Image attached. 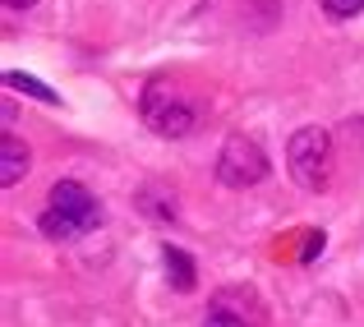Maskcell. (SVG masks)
Segmentation results:
<instances>
[{
    "mask_svg": "<svg viewBox=\"0 0 364 327\" xmlns=\"http://www.w3.org/2000/svg\"><path fill=\"white\" fill-rule=\"evenodd\" d=\"M102 221V203L79 180H55L46 189V213L37 217V230L46 240H79Z\"/></svg>",
    "mask_w": 364,
    "mask_h": 327,
    "instance_id": "cell-1",
    "label": "cell"
},
{
    "mask_svg": "<svg viewBox=\"0 0 364 327\" xmlns=\"http://www.w3.org/2000/svg\"><path fill=\"white\" fill-rule=\"evenodd\" d=\"M139 111H143V124H148L157 139H189V134L198 129V107L166 79H152L148 88H143Z\"/></svg>",
    "mask_w": 364,
    "mask_h": 327,
    "instance_id": "cell-2",
    "label": "cell"
},
{
    "mask_svg": "<svg viewBox=\"0 0 364 327\" xmlns=\"http://www.w3.org/2000/svg\"><path fill=\"white\" fill-rule=\"evenodd\" d=\"M286 171H291V180L300 189H309V194L328 189V180H332V134L323 129V124L295 129L291 143H286Z\"/></svg>",
    "mask_w": 364,
    "mask_h": 327,
    "instance_id": "cell-3",
    "label": "cell"
},
{
    "mask_svg": "<svg viewBox=\"0 0 364 327\" xmlns=\"http://www.w3.org/2000/svg\"><path fill=\"white\" fill-rule=\"evenodd\" d=\"M267 171H272V161L249 134H231L222 143V152H217V180L226 189H254L267 180Z\"/></svg>",
    "mask_w": 364,
    "mask_h": 327,
    "instance_id": "cell-4",
    "label": "cell"
},
{
    "mask_svg": "<svg viewBox=\"0 0 364 327\" xmlns=\"http://www.w3.org/2000/svg\"><path fill=\"white\" fill-rule=\"evenodd\" d=\"M28 171H33V152H28V143H18L14 134H5V139H0V185L14 189Z\"/></svg>",
    "mask_w": 364,
    "mask_h": 327,
    "instance_id": "cell-5",
    "label": "cell"
},
{
    "mask_svg": "<svg viewBox=\"0 0 364 327\" xmlns=\"http://www.w3.org/2000/svg\"><path fill=\"white\" fill-rule=\"evenodd\" d=\"M161 267H166V282H171V291H194L198 286V267H194V258L185 254L180 245H161Z\"/></svg>",
    "mask_w": 364,
    "mask_h": 327,
    "instance_id": "cell-6",
    "label": "cell"
},
{
    "mask_svg": "<svg viewBox=\"0 0 364 327\" xmlns=\"http://www.w3.org/2000/svg\"><path fill=\"white\" fill-rule=\"evenodd\" d=\"M5 83H9L14 92H28V97L46 102V107H60V92H51L42 79H33V74H18V70H9V74H5Z\"/></svg>",
    "mask_w": 364,
    "mask_h": 327,
    "instance_id": "cell-7",
    "label": "cell"
},
{
    "mask_svg": "<svg viewBox=\"0 0 364 327\" xmlns=\"http://www.w3.org/2000/svg\"><path fill=\"white\" fill-rule=\"evenodd\" d=\"M139 208L148 217H157V221H176L180 217L176 198H171V194H157V189H143V194H139Z\"/></svg>",
    "mask_w": 364,
    "mask_h": 327,
    "instance_id": "cell-8",
    "label": "cell"
},
{
    "mask_svg": "<svg viewBox=\"0 0 364 327\" xmlns=\"http://www.w3.org/2000/svg\"><path fill=\"white\" fill-rule=\"evenodd\" d=\"M364 9V0H323V14L328 18H355Z\"/></svg>",
    "mask_w": 364,
    "mask_h": 327,
    "instance_id": "cell-9",
    "label": "cell"
},
{
    "mask_svg": "<svg viewBox=\"0 0 364 327\" xmlns=\"http://www.w3.org/2000/svg\"><path fill=\"white\" fill-rule=\"evenodd\" d=\"M323 245H328V235H323V230H304V249H300V263H314V258L323 254Z\"/></svg>",
    "mask_w": 364,
    "mask_h": 327,
    "instance_id": "cell-10",
    "label": "cell"
},
{
    "mask_svg": "<svg viewBox=\"0 0 364 327\" xmlns=\"http://www.w3.org/2000/svg\"><path fill=\"white\" fill-rule=\"evenodd\" d=\"M203 327H249V323L240 318V313H231V309H213L203 318Z\"/></svg>",
    "mask_w": 364,
    "mask_h": 327,
    "instance_id": "cell-11",
    "label": "cell"
},
{
    "mask_svg": "<svg viewBox=\"0 0 364 327\" xmlns=\"http://www.w3.org/2000/svg\"><path fill=\"white\" fill-rule=\"evenodd\" d=\"M37 0H5V9H14V14H23V9H33Z\"/></svg>",
    "mask_w": 364,
    "mask_h": 327,
    "instance_id": "cell-12",
    "label": "cell"
}]
</instances>
